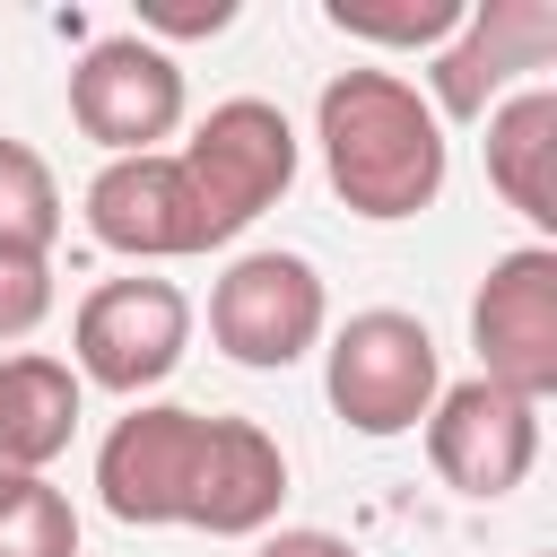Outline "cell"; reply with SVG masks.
<instances>
[{
  "label": "cell",
  "instance_id": "obj_1",
  "mask_svg": "<svg viewBox=\"0 0 557 557\" xmlns=\"http://www.w3.org/2000/svg\"><path fill=\"white\" fill-rule=\"evenodd\" d=\"M313 148H322V174H331L339 209H357L374 226L435 209V191L453 174V139H444L435 104L418 96V78H400V70H339V78H322Z\"/></svg>",
  "mask_w": 557,
  "mask_h": 557
},
{
  "label": "cell",
  "instance_id": "obj_2",
  "mask_svg": "<svg viewBox=\"0 0 557 557\" xmlns=\"http://www.w3.org/2000/svg\"><path fill=\"white\" fill-rule=\"evenodd\" d=\"M322 392H331V409H339L348 435L392 444V435L426 426V409H435V392H444V348H435V331H426L418 313L366 305V313H348V322L331 331V348H322Z\"/></svg>",
  "mask_w": 557,
  "mask_h": 557
},
{
  "label": "cell",
  "instance_id": "obj_3",
  "mask_svg": "<svg viewBox=\"0 0 557 557\" xmlns=\"http://www.w3.org/2000/svg\"><path fill=\"white\" fill-rule=\"evenodd\" d=\"M174 165H183V183H191V200L209 218V252H218L261 209L287 200V183H296V122L270 96H226V104L200 113V131L174 148Z\"/></svg>",
  "mask_w": 557,
  "mask_h": 557
},
{
  "label": "cell",
  "instance_id": "obj_4",
  "mask_svg": "<svg viewBox=\"0 0 557 557\" xmlns=\"http://www.w3.org/2000/svg\"><path fill=\"white\" fill-rule=\"evenodd\" d=\"M191 348V296L174 278H96L70 313V374L148 400Z\"/></svg>",
  "mask_w": 557,
  "mask_h": 557
},
{
  "label": "cell",
  "instance_id": "obj_5",
  "mask_svg": "<svg viewBox=\"0 0 557 557\" xmlns=\"http://www.w3.org/2000/svg\"><path fill=\"white\" fill-rule=\"evenodd\" d=\"M331 331V296H322V270L305 252H235L209 287V339L252 366V374H278L296 366L313 339Z\"/></svg>",
  "mask_w": 557,
  "mask_h": 557
},
{
  "label": "cell",
  "instance_id": "obj_6",
  "mask_svg": "<svg viewBox=\"0 0 557 557\" xmlns=\"http://www.w3.org/2000/svg\"><path fill=\"white\" fill-rule=\"evenodd\" d=\"M470 348H479V383L548 409L557 392V252L548 244H513L487 261L470 296Z\"/></svg>",
  "mask_w": 557,
  "mask_h": 557
},
{
  "label": "cell",
  "instance_id": "obj_7",
  "mask_svg": "<svg viewBox=\"0 0 557 557\" xmlns=\"http://www.w3.org/2000/svg\"><path fill=\"white\" fill-rule=\"evenodd\" d=\"M200 435H209V409L131 400V418H113V435L96 444V496H104V513L131 522V531H183L191 479H200Z\"/></svg>",
  "mask_w": 557,
  "mask_h": 557
},
{
  "label": "cell",
  "instance_id": "obj_8",
  "mask_svg": "<svg viewBox=\"0 0 557 557\" xmlns=\"http://www.w3.org/2000/svg\"><path fill=\"white\" fill-rule=\"evenodd\" d=\"M183 61L148 35H104L78 52L70 70V122L104 148V157H148L157 139L183 131Z\"/></svg>",
  "mask_w": 557,
  "mask_h": 557
},
{
  "label": "cell",
  "instance_id": "obj_9",
  "mask_svg": "<svg viewBox=\"0 0 557 557\" xmlns=\"http://www.w3.org/2000/svg\"><path fill=\"white\" fill-rule=\"evenodd\" d=\"M548 52H557V9L548 0H479L453 26V44L435 52L418 96L435 104V122H487L513 96L522 70H548Z\"/></svg>",
  "mask_w": 557,
  "mask_h": 557
},
{
  "label": "cell",
  "instance_id": "obj_10",
  "mask_svg": "<svg viewBox=\"0 0 557 557\" xmlns=\"http://www.w3.org/2000/svg\"><path fill=\"white\" fill-rule=\"evenodd\" d=\"M426 461H435V479L453 496L496 505L540 461V409L513 400V392H496V383H479V374L470 383H444L435 409H426Z\"/></svg>",
  "mask_w": 557,
  "mask_h": 557
},
{
  "label": "cell",
  "instance_id": "obj_11",
  "mask_svg": "<svg viewBox=\"0 0 557 557\" xmlns=\"http://www.w3.org/2000/svg\"><path fill=\"white\" fill-rule=\"evenodd\" d=\"M87 235L122 261H191L209 252V218L174 165V148H148V157H104L96 183H87Z\"/></svg>",
  "mask_w": 557,
  "mask_h": 557
},
{
  "label": "cell",
  "instance_id": "obj_12",
  "mask_svg": "<svg viewBox=\"0 0 557 557\" xmlns=\"http://www.w3.org/2000/svg\"><path fill=\"white\" fill-rule=\"evenodd\" d=\"M278 505H287V453H278V435L252 426V418H209L183 531L261 540V531H278Z\"/></svg>",
  "mask_w": 557,
  "mask_h": 557
},
{
  "label": "cell",
  "instance_id": "obj_13",
  "mask_svg": "<svg viewBox=\"0 0 557 557\" xmlns=\"http://www.w3.org/2000/svg\"><path fill=\"white\" fill-rule=\"evenodd\" d=\"M78 409H87V383L70 374V357L9 348V357H0V470L44 479V470L70 453Z\"/></svg>",
  "mask_w": 557,
  "mask_h": 557
},
{
  "label": "cell",
  "instance_id": "obj_14",
  "mask_svg": "<svg viewBox=\"0 0 557 557\" xmlns=\"http://www.w3.org/2000/svg\"><path fill=\"white\" fill-rule=\"evenodd\" d=\"M487 183L513 218H531L540 235L557 226V87L531 78L487 113Z\"/></svg>",
  "mask_w": 557,
  "mask_h": 557
},
{
  "label": "cell",
  "instance_id": "obj_15",
  "mask_svg": "<svg viewBox=\"0 0 557 557\" xmlns=\"http://www.w3.org/2000/svg\"><path fill=\"white\" fill-rule=\"evenodd\" d=\"M52 244H61V183L26 139L0 131V252L52 261Z\"/></svg>",
  "mask_w": 557,
  "mask_h": 557
},
{
  "label": "cell",
  "instance_id": "obj_16",
  "mask_svg": "<svg viewBox=\"0 0 557 557\" xmlns=\"http://www.w3.org/2000/svg\"><path fill=\"white\" fill-rule=\"evenodd\" d=\"M339 35L357 44H392V52H444L453 26L470 17V0H400V9H366V0H331L322 9Z\"/></svg>",
  "mask_w": 557,
  "mask_h": 557
},
{
  "label": "cell",
  "instance_id": "obj_17",
  "mask_svg": "<svg viewBox=\"0 0 557 557\" xmlns=\"http://www.w3.org/2000/svg\"><path fill=\"white\" fill-rule=\"evenodd\" d=\"M0 557H78V513L52 479L0 487Z\"/></svg>",
  "mask_w": 557,
  "mask_h": 557
},
{
  "label": "cell",
  "instance_id": "obj_18",
  "mask_svg": "<svg viewBox=\"0 0 557 557\" xmlns=\"http://www.w3.org/2000/svg\"><path fill=\"white\" fill-rule=\"evenodd\" d=\"M44 313H52V261L0 252V348L26 339V331H44Z\"/></svg>",
  "mask_w": 557,
  "mask_h": 557
},
{
  "label": "cell",
  "instance_id": "obj_19",
  "mask_svg": "<svg viewBox=\"0 0 557 557\" xmlns=\"http://www.w3.org/2000/svg\"><path fill=\"white\" fill-rule=\"evenodd\" d=\"M235 26V0H209V9H183V0H139V35H218Z\"/></svg>",
  "mask_w": 557,
  "mask_h": 557
},
{
  "label": "cell",
  "instance_id": "obj_20",
  "mask_svg": "<svg viewBox=\"0 0 557 557\" xmlns=\"http://www.w3.org/2000/svg\"><path fill=\"white\" fill-rule=\"evenodd\" d=\"M252 557H366L357 540H339V531H313V522H287V531H261V548Z\"/></svg>",
  "mask_w": 557,
  "mask_h": 557
},
{
  "label": "cell",
  "instance_id": "obj_21",
  "mask_svg": "<svg viewBox=\"0 0 557 557\" xmlns=\"http://www.w3.org/2000/svg\"><path fill=\"white\" fill-rule=\"evenodd\" d=\"M9 479H17V470H0V487H9Z\"/></svg>",
  "mask_w": 557,
  "mask_h": 557
}]
</instances>
